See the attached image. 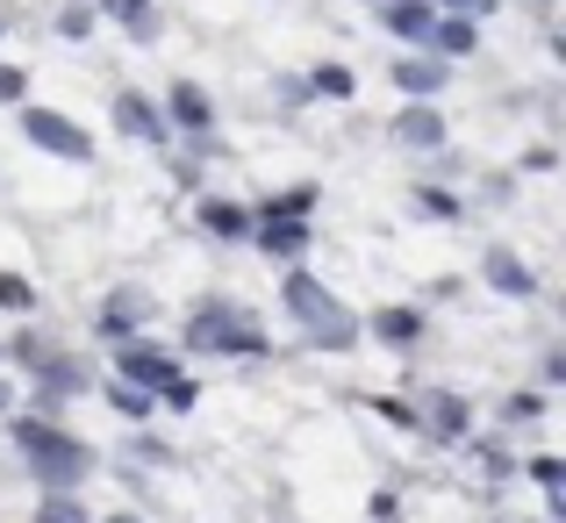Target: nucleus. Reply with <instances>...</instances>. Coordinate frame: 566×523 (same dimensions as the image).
<instances>
[{"label": "nucleus", "mask_w": 566, "mask_h": 523, "mask_svg": "<svg viewBox=\"0 0 566 523\" xmlns=\"http://www.w3.org/2000/svg\"><path fill=\"white\" fill-rule=\"evenodd\" d=\"M14 438H22L29 467L43 473V488H57V495H72V488L94 473V452H86V444H72L65 430H51L43 416H22V423H14Z\"/></svg>", "instance_id": "f257e3e1"}, {"label": "nucleus", "mask_w": 566, "mask_h": 523, "mask_svg": "<svg viewBox=\"0 0 566 523\" xmlns=\"http://www.w3.org/2000/svg\"><path fill=\"white\" fill-rule=\"evenodd\" d=\"M287 308L302 316V331L316 337V345H352V337H359V323H352V308L337 302L331 287H316L308 273H287Z\"/></svg>", "instance_id": "f03ea898"}, {"label": "nucleus", "mask_w": 566, "mask_h": 523, "mask_svg": "<svg viewBox=\"0 0 566 523\" xmlns=\"http://www.w3.org/2000/svg\"><path fill=\"white\" fill-rule=\"evenodd\" d=\"M187 345L193 352H265V331L230 302H201L187 323Z\"/></svg>", "instance_id": "7ed1b4c3"}, {"label": "nucleus", "mask_w": 566, "mask_h": 523, "mask_svg": "<svg viewBox=\"0 0 566 523\" xmlns=\"http://www.w3.org/2000/svg\"><path fill=\"white\" fill-rule=\"evenodd\" d=\"M22 137L36 144V151H51V158H72V166H80V158H94L86 129L65 123V115H51V108H29V115H22Z\"/></svg>", "instance_id": "20e7f679"}, {"label": "nucleus", "mask_w": 566, "mask_h": 523, "mask_svg": "<svg viewBox=\"0 0 566 523\" xmlns=\"http://www.w3.org/2000/svg\"><path fill=\"white\" fill-rule=\"evenodd\" d=\"M115 373H129V387H144V395H166V387L180 380V358L158 352V345H123Z\"/></svg>", "instance_id": "39448f33"}, {"label": "nucleus", "mask_w": 566, "mask_h": 523, "mask_svg": "<svg viewBox=\"0 0 566 523\" xmlns=\"http://www.w3.org/2000/svg\"><path fill=\"white\" fill-rule=\"evenodd\" d=\"M115 129H129L137 144H166V115H158L144 94H115Z\"/></svg>", "instance_id": "423d86ee"}, {"label": "nucleus", "mask_w": 566, "mask_h": 523, "mask_svg": "<svg viewBox=\"0 0 566 523\" xmlns=\"http://www.w3.org/2000/svg\"><path fill=\"white\" fill-rule=\"evenodd\" d=\"M395 144H409V151H438V144H444V115L430 108V101H423V108H401L395 115Z\"/></svg>", "instance_id": "0eeeda50"}, {"label": "nucleus", "mask_w": 566, "mask_h": 523, "mask_svg": "<svg viewBox=\"0 0 566 523\" xmlns=\"http://www.w3.org/2000/svg\"><path fill=\"white\" fill-rule=\"evenodd\" d=\"M416 430H430V438H459V430H467V401H459V395H430L423 416H416Z\"/></svg>", "instance_id": "6e6552de"}, {"label": "nucleus", "mask_w": 566, "mask_h": 523, "mask_svg": "<svg viewBox=\"0 0 566 523\" xmlns=\"http://www.w3.org/2000/svg\"><path fill=\"white\" fill-rule=\"evenodd\" d=\"M302 244H308V222H302V216H273V222L259 230V251H265V259H294Z\"/></svg>", "instance_id": "1a4fd4ad"}, {"label": "nucleus", "mask_w": 566, "mask_h": 523, "mask_svg": "<svg viewBox=\"0 0 566 523\" xmlns=\"http://www.w3.org/2000/svg\"><path fill=\"white\" fill-rule=\"evenodd\" d=\"M395 86H401V94H416V101H430L444 86V72L423 65V57H401V65H395Z\"/></svg>", "instance_id": "9d476101"}, {"label": "nucleus", "mask_w": 566, "mask_h": 523, "mask_svg": "<svg viewBox=\"0 0 566 523\" xmlns=\"http://www.w3.org/2000/svg\"><path fill=\"white\" fill-rule=\"evenodd\" d=\"M144 323V294H115L108 308H101V337H129Z\"/></svg>", "instance_id": "9b49d317"}, {"label": "nucleus", "mask_w": 566, "mask_h": 523, "mask_svg": "<svg viewBox=\"0 0 566 523\" xmlns=\"http://www.w3.org/2000/svg\"><path fill=\"white\" fill-rule=\"evenodd\" d=\"M201 222H208L216 237H244V230H251V216H244L237 201H201Z\"/></svg>", "instance_id": "f8f14e48"}, {"label": "nucleus", "mask_w": 566, "mask_h": 523, "mask_svg": "<svg viewBox=\"0 0 566 523\" xmlns=\"http://www.w3.org/2000/svg\"><path fill=\"white\" fill-rule=\"evenodd\" d=\"M387 29H395V36H430V8L423 0H395V8H387Z\"/></svg>", "instance_id": "ddd939ff"}, {"label": "nucleus", "mask_w": 566, "mask_h": 523, "mask_svg": "<svg viewBox=\"0 0 566 523\" xmlns=\"http://www.w3.org/2000/svg\"><path fill=\"white\" fill-rule=\"evenodd\" d=\"M488 280H495L502 294H531V273L510 259V251H488Z\"/></svg>", "instance_id": "4468645a"}, {"label": "nucleus", "mask_w": 566, "mask_h": 523, "mask_svg": "<svg viewBox=\"0 0 566 523\" xmlns=\"http://www.w3.org/2000/svg\"><path fill=\"white\" fill-rule=\"evenodd\" d=\"M416 331H423V316H416V308H387V316H374V337H387V345H409Z\"/></svg>", "instance_id": "2eb2a0df"}, {"label": "nucleus", "mask_w": 566, "mask_h": 523, "mask_svg": "<svg viewBox=\"0 0 566 523\" xmlns=\"http://www.w3.org/2000/svg\"><path fill=\"white\" fill-rule=\"evenodd\" d=\"M172 123L208 129V94H201V86H172Z\"/></svg>", "instance_id": "dca6fc26"}, {"label": "nucleus", "mask_w": 566, "mask_h": 523, "mask_svg": "<svg viewBox=\"0 0 566 523\" xmlns=\"http://www.w3.org/2000/svg\"><path fill=\"white\" fill-rule=\"evenodd\" d=\"M430 43H438V51H473V22H467V14H452V22H430Z\"/></svg>", "instance_id": "f3484780"}, {"label": "nucleus", "mask_w": 566, "mask_h": 523, "mask_svg": "<svg viewBox=\"0 0 566 523\" xmlns=\"http://www.w3.org/2000/svg\"><path fill=\"white\" fill-rule=\"evenodd\" d=\"M72 387H80V366H72V358H57V366H43V387H36V395L43 401H65Z\"/></svg>", "instance_id": "a211bd4d"}, {"label": "nucleus", "mask_w": 566, "mask_h": 523, "mask_svg": "<svg viewBox=\"0 0 566 523\" xmlns=\"http://www.w3.org/2000/svg\"><path fill=\"white\" fill-rule=\"evenodd\" d=\"M308 208H316V187H287V193L265 201V222H273V216H308Z\"/></svg>", "instance_id": "6ab92c4d"}, {"label": "nucleus", "mask_w": 566, "mask_h": 523, "mask_svg": "<svg viewBox=\"0 0 566 523\" xmlns=\"http://www.w3.org/2000/svg\"><path fill=\"white\" fill-rule=\"evenodd\" d=\"M101 8H108V14H123V22L137 29V36L151 29V0H101Z\"/></svg>", "instance_id": "aec40b11"}, {"label": "nucleus", "mask_w": 566, "mask_h": 523, "mask_svg": "<svg viewBox=\"0 0 566 523\" xmlns=\"http://www.w3.org/2000/svg\"><path fill=\"white\" fill-rule=\"evenodd\" d=\"M308 86H316V94H331V101H345V94H352V72H345V65H323Z\"/></svg>", "instance_id": "412c9836"}, {"label": "nucleus", "mask_w": 566, "mask_h": 523, "mask_svg": "<svg viewBox=\"0 0 566 523\" xmlns=\"http://www.w3.org/2000/svg\"><path fill=\"white\" fill-rule=\"evenodd\" d=\"M36 523H86V516H80V502H72V495H51L36 510Z\"/></svg>", "instance_id": "4be33fe9"}, {"label": "nucleus", "mask_w": 566, "mask_h": 523, "mask_svg": "<svg viewBox=\"0 0 566 523\" xmlns=\"http://www.w3.org/2000/svg\"><path fill=\"white\" fill-rule=\"evenodd\" d=\"M0 308H36V294H29V280L0 273Z\"/></svg>", "instance_id": "5701e85b"}, {"label": "nucleus", "mask_w": 566, "mask_h": 523, "mask_svg": "<svg viewBox=\"0 0 566 523\" xmlns=\"http://www.w3.org/2000/svg\"><path fill=\"white\" fill-rule=\"evenodd\" d=\"M416 201H423V216H459V201H452V193H444V187H423V193H416Z\"/></svg>", "instance_id": "b1692460"}, {"label": "nucleus", "mask_w": 566, "mask_h": 523, "mask_svg": "<svg viewBox=\"0 0 566 523\" xmlns=\"http://www.w3.org/2000/svg\"><path fill=\"white\" fill-rule=\"evenodd\" d=\"M108 401H115V409H129V416H144V387H129V380L108 387Z\"/></svg>", "instance_id": "393cba45"}, {"label": "nucleus", "mask_w": 566, "mask_h": 523, "mask_svg": "<svg viewBox=\"0 0 566 523\" xmlns=\"http://www.w3.org/2000/svg\"><path fill=\"white\" fill-rule=\"evenodd\" d=\"M57 29H65V36H86V29H94V14H86V8H65V14H57Z\"/></svg>", "instance_id": "a878e982"}, {"label": "nucleus", "mask_w": 566, "mask_h": 523, "mask_svg": "<svg viewBox=\"0 0 566 523\" xmlns=\"http://www.w3.org/2000/svg\"><path fill=\"white\" fill-rule=\"evenodd\" d=\"M531 473H538V481L559 495V481H566V467H559V459H531Z\"/></svg>", "instance_id": "bb28decb"}, {"label": "nucleus", "mask_w": 566, "mask_h": 523, "mask_svg": "<svg viewBox=\"0 0 566 523\" xmlns=\"http://www.w3.org/2000/svg\"><path fill=\"white\" fill-rule=\"evenodd\" d=\"M380 416H387V423H395V430H416V409H401V401H395V395H387V401H380Z\"/></svg>", "instance_id": "cd10ccee"}, {"label": "nucleus", "mask_w": 566, "mask_h": 523, "mask_svg": "<svg viewBox=\"0 0 566 523\" xmlns=\"http://www.w3.org/2000/svg\"><path fill=\"white\" fill-rule=\"evenodd\" d=\"M0 101H22V72L14 65H0Z\"/></svg>", "instance_id": "c85d7f7f"}, {"label": "nucleus", "mask_w": 566, "mask_h": 523, "mask_svg": "<svg viewBox=\"0 0 566 523\" xmlns=\"http://www.w3.org/2000/svg\"><path fill=\"white\" fill-rule=\"evenodd\" d=\"M8 401H14V387H8V380H0V409H8Z\"/></svg>", "instance_id": "c756f323"}, {"label": "nucleus", "mask_w": 566, "mask_h": 523, "mask_svg": "<svg viewBox=\"0 0 566 523\" xmlns=\"http://www.w3.org/2000/svg\"><path fill=\"white\" fill-rule=\"evenodd\" d=\"M452 8H467V14H473V8H488V0H452Z\"/></svg>", "instance_id": "7c9ffc66"}, {"label": "nucleus", "mask_w": 566, "mask_h": 523, "mask_svg": "<svg viewBox=\"0 0 566 523\" xmlns=\"http://www.w3.org/2000/svg\"><path fill=\"white\" fill-rule=\"evenodd\" d=\"M108 523H137V516H108Z\"/></svg>", "instance_id": "2f4dec72"}]
</instances>
